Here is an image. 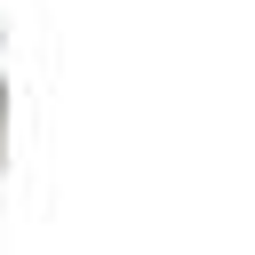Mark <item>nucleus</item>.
I'll list each match as a JSON object with an SVG mask.
<instances>
[]
</instances>
